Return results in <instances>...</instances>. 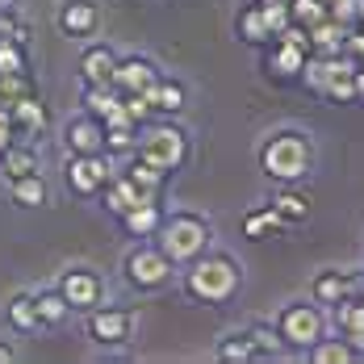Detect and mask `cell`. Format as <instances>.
I'll return each instance as SVG.
<instances>
[{"label": "cell", "instance_id": "39", "mask_svg": "<svg viewBox=\"0 0 364 364\" xmlns=\"http://www.w3.org/2000/svg\"><path fill=\"white\" fill-rule=\"evenodd\" d=\"M13 360H17V348L9 339H0V364H13Z\"/></svg>", "mask_w": 364, "mask_h": 364}, {"label": "cell", "instance_id": "30", "mask_svg": "<svg viewBox=\"0 0 364 364\" xmlns=\"http://www.w3.org/2000/svg\"><path fill=\"white\" fill-rule=\"evenodd\" d=\"M218 360L226 364H235V360H255V348H252V339H247V331L243 335H226L218 343Z\"/></svg>", "mask_w": 364, "mask_h": 364}, {"label": "cell", "instance_id": "29", "mask_svg": "<svg viewBox=\"0 0 364 364\" xmlns=\"http://www.w3.org/2000/svg\"><path fill=\"white\" fill-rule=\"evenodd\" d=\"M239 38H243V42H252V46L272 42L268 26H264V17H259V4H247V9L239 13Z\"/></svg>", "mask_w": 364, "mask_h": 364}, {"label": "cell", "instance_id": "5", "mask_svg": "<svg viewBox=\"0 0 364 364\" xmlns=\"http://www.w3.org/2000/svg\"><path fill=\"white\" fill-rule=\"evenodd\" d=\"M323 310L318 306H306V301H293L281 310V318H277V335H281V343H289V348H310V343H318L323 339Z\"/></svg>", "mask_w": 364, "mask_h": 364}, {"label": "cell", "instance_id": "12", "mask_svg": "<svg viewBox=\"0 0 364 364\" xmlns=\"http://www.w3.org/2000/svg\"><path fill=\"white\" fill-rule=\"evenodd\" d=\"M101 13H97V0H63L59 9V30L68 38H88L97 30Z\"/></svg>", "mask_w": 364, "mask_h": 364}, {"label": "cell", "instance_id": "11", "mask_svg": "<svg viewBox=\"0 0 364 364\" xmlns=\"http://www.w3.org/2000/svg\"><path fill=\"white\" fill-rule=\"evenodd\" d=\"M155 63L143 59V55H130V59H117V68H113V88L117 92H146L151 84H155Z\"/></svg>", "mask_w": 364, "mask_h": 364}, {"label": "cell", "instance_id": "18", "mask_svg": "<svg viewBox=\"0 0 364 364\" xmlns=\"http://www.w3.org/2000/svg\"><path fill=\"white\" fill-rule=\"evenodd\" d=\"M159 222H164L159 201H139V205H130V210L122 214V226H126L134 239H151V235L159 230Z\"/></svg>", "mask_w": 364, "mask_h": 364}, {"label": "cell", "instance_id": "19", "mask_svg": "<svg viewBox=\"0 0 364 364\" xmlns=\"http://www.w3.org/2000/svg\"><path fill=\"white\" fill-rule=\"evenodd\" d=\"M117 105H122V92H117L113 84H84V113H88V117L105 122Z\"/></svg>", "mask_w": 364, "mask_h": 364}, {"label": "cell", "instance_id": "17", "mask_svg": "<svg viewBox=\"0 0 364 364\" xmlns=\"http://www.w3.org/2000/svg\"><path fill=\"white\" fill-rule=\"evenodd\" d=\"M348 30H352V26H343V21H335V17L314 21V26H310V50H318V55H339L343 42H348Z\"/></svg>", "mask_w": 364, "mask_h": 364}, {"label": "cell", "instance_id": "9", "mask_svg": "<svg viewBox=\"0 0 364 364\" xmlns=\"http://www.w3.org/2000/svg\"><path fill=\"white\" fill-rule=\"evenodd\" d=\"M134 331V314L130 310H113V306H92L88 310V335L97 343H126Z\"/></svg>", "mask_w": 364, "mask_h": 364}, {"label": "cell", "instance_id": "32", "mask_svg": "<svg viewBox=\"0 0 364 364\" xmlns=\"http://www.w3.org/2000/svg\"><path fill=\"white\" fill-rule=\"evenodd\" d=\"M126 176H130L134 184H139V188H146V193H159V184H164V172H155V168H151L146 159H139V155L130 159V168H126Z\"/></svg>", "mask_w": 364, "mask_h": 364}, {"label": "cell", "instance_id": "36", "mask_svg": "<svg viewBox=\"0 0 364 364\" xmlns=\"http://www.w3.org/2000/svg\"><path fill=\"white\" fill-rule=\"evenodd\" d=\"M360 4H364V0H327V17L343 21V26H356V17H360Z\"/></svg>", "mask_w": 364, "mask_h": 364}, {"label": "cell", "instance_id": "15", "mask_svg": "<svg viewBox=\"0 0 364 364\" xmlns=\"http://www.w3.org/2000/svg\"><path fill=\"white\" fill-rule=\"evenodd\" d=\"M306 55H310V50H301V46H293V42L272 38V50H268V72L281 75V80H297V75H301V63H306Z\"/></svg>", "mask_w": 364, "mask_h": 364}, {"label": "cell", "instance_id": "6", "mask_svg": "<svg viewBox=\"0 0 364 364\" xmlns=\"http://www.w3.org/2000/svg\"><path fill=\"white\" fill-rule=\"evenodd\" d=\"M126 281L134 285V289H159L168 277H172V259L159 252V247H134V252L126 255Z\"/></svg>", "mask_w": 364, "mask_h": 364}, {"label": "cell", "instance_id": "8", "mask_svg": "<svg viewBox=\"0 0 364 364\" xmlns=\"http://www.w3.org/2000/svg\"><path fill=\"white\" fill-rule=\"evenodd\" d=\"M55 289L63 293V301H68L72 310H92V306H101L105 285H101V277H97L92 268H68Z\"/></svg>", "mask_w": 364, "mask_h": 364}, {"label": "cell", "instance_id": "1", "mask_svg": "<svg viewBox=\"0 0 364 364\" xmlns=\"http://www.w3.org/2000/svg\"><path fill=\"white\" fill-rule=\"evenodd\" d=\"M310 164H314V143L306 134H297V130H281V134H272L259 146V168H264L268 181L297 184L306 181Z\"/></svg>", "mask_w": 364, "mask_h": 364}, {"label": "cell", "instance_id": "40", "mask_svg": "<svg viewBox=\"0 0 364 364\" xmlns=\"http://www.w3.org/2000/svg\"><path fill=\"white\" fill-rule=\"evenodd\" d=\"M356 101H364V63L356 68Z\"/></svg>", "mask_w": 364, "mask_h": 364}, {"label": "cell", "instance_id": "23", "mask_svg": "<svg viewBox=\"0 0 364 364\" xmlns=\"http://www.w3.org/2000/svg\"><path fill=\"white\" fill-rule=\"evenodd\" d=\"M146 101H151V109L159 113H176L184 109V88L176 84V80H164V75H155V84L143 92Z\"/></svg>", "mask_w": 364, "mask_h": 364}, {"label": "cell", "instance_id": "4", "mask_svg": "<svg viewBox=\"0 0 364 364\" xmlns=\"http://www.w3.org/2000/svg\"><path fill=\"white\" fill-rule=\"evenodd\" d=\"M134 155L146 159L155 172L172 176V172H181L184 159H188V139H184V130H176V126H151L146 134H139Z\"/></svg>", "mask_w": 364, "mask_h": 364}, {"label": "cell", "instance_id": "37", "mask_svg": "<svg viewBox=\"0 0 364 364\" xmlns=\"http://www.w3.org/2000/svg\"><path fill=\"white\" fill-rule=\"evenodd\" d=\"M122 105H126V113H130L134 122H146V117H151V101H146L143 92H122Z\"/></svg>", "mask_w": 364, "mask_h": 364}, {"label": "cell", "instance_id": "27", "mask_svg": "<svg viewBox=\"0 0 364 364\" xmlns=\"http://www.w3.org/2000/svg\"><path fill=\"white\" fill-rule=\"evenodd\" d=\"M26 72H30L26 42H17V38H0V75H26Z\"/></svg>", "mask_w": 364, "mask_h": 364}, {"label": "cell", "instance_id": "2", "mask_svg": "<svg viewBox=\"0 0 364 364\" xmlns=\"http://www.w3.org/2000/svg\"><path fill=\"white\" fill-rule=\"evenodd\" d=\"M184 293L205 306H226L239 293V264L230 255H197L184 272Z\"/></svg>", "mask_w": 364, "mask_h": 364}, {"label": "cell", "instance_id": "14", "mask_svg": "<svg viewBox=\"0 0 364 364\" xmlns=\"http://www.w3.org/2000/svg\"><path fill=\"white\" fill-rule=\"evenodd\" d=\"M113 68H117V55H113L109 46H88L80 55V80L84 84H109Z\"/></svg>", "mask_w": 364, "mask_h": 364}, {"label": "cell", "instance_id": "33", "mask_svg": "<svg viewBox=\"0 0 364 364\" xmlns=\"http://www.w3.org/2000/svg\"><path fill=\"white\" fill-rule=\"evenodd\" d=\"M139 143V126L126 122V126H105V151H134Z\"/></svg>", "mask_w": 364, "mask_h": 364}, {"label": "cell", "instance_id": "28", "mask_svg": "<svg viewBox=\"0 0 364 364\" xmlns=\"http://www.w3.org/2000/svg\"><path fill=\"white\" fill-rule=\"evenodd\" d=\"M272 210H277L285 222H301L306 218V210H310V197H306L301 188H285V193L272 197Z\"/></svg>", "mask_w": 364, "mask_h": 364}, {"label": "cell", "instance_id": "43", "mask_svg": "<svg viewBox=\"0 0 364 364\" xmlns=\"http://www.w3.org/2000/svg\"><path fill=\"white\" fill-rule=\"evenodd\" d=\"M255 4H277V0H255Z\"/></svg>", "mask_w": 364, "mask_h": 364}, {"label": "cell", "instance_id": "31", "mask_svg": "<svg viewBox=\"0 0 364 364\" xmlns=\"http://www.w3.org/2000/svg\"><path fill=\"white\" fill-rule=\"evenodd\" d=\"M289 17L297 26H314V21H323L327 17V0H289Z\"/></svg>", "mask_w": 364, "mask_h": 364}, {"label": "cell", "instance_id": "24", "mask_svg": "<svg viewBox=\"0 0 364 364\" xmlns=\"http://www.w3.org/2000/svg\"><path fill=\"white\" fill-rule=\"evenodd\" d=\"M310 293H314L318 306H339V301L348 297V272H335V268L318 272L314 285H310Z\"/></svg>", "mask_w": 364, "mask_h": 364}, {"label": "cell", "instance_id": "35", "mask_svg": "<svg viewBox=\"0 0 364 364\" xmlns=\"http://www.w3.org/2000/svg\"><path fill=\"white\" fill-rule=\"evenodd\" d=\"M247 339H252L255 356H277V352H281V335H277L272 327H252Z\"/></svg>", "mask_w": 364, "mask_h": 364}, {"label": "cell", "instance_id": "22", "mask_svg": "<svg viewBox=\"0 0 364 364\" xmlns=\"http://www.w3.org/2000/svg\"><path fill=\"white\" fill-rule=\"evenodd\" d=\"M34 310H38V327H63V318L72 314V306L63 301V293L59 289L34 293Z\"/></svg>", "mask_w": 364, "mask_h": 364}, {"label": "cell", "instance_id": "20", "mask_svg": "<svg viewBox=\"0 0 364 364\" xmlns=\"http://www.w3.org/2000/svg\"><path fill=\"white\" fill-rule=\"evenodd\" d=\"M9 197H13V205H21V210L46 205V181H42V172H30V176L9 181Z\"/></svg>", "mask_w": 364, "mask_h": 364}, {"label": "cell", "instance_id": "25", "mask_svg": "<svg viewBox=\"0 0 364 364\" xmlns=\"http://www.w3.org/2000/svg\"><path fill=\"white\" fill-rule=\"evenodd\" d=\"M306 352H310L314 364H352L356 356H360L348 339H318V343H310Z\"/></svg>", "mask_w": 364, "mask_h": 364}, {"label": "cell", "instance_id": "38", "mask_svg": "<svg viewBox=\"0 0 364 364\" xmlns=\"http://www.w3.org/2000/svg\"><path fill=\"white\" fill-rule=\"evenodd\" d=\"M9 143H17V130H13V117H9V105H0V151Z\"/></svg>", "mask_w": 364, "mask_h": 364}, {"label": "cell", "instance_id": "41", "mask_svg": "<svg viewBox=\"0 0 364 364\" xmlns=\"http://www.w3.org/2000/svg\"><path fill=\"white\" fill-rule=\"evenodd\" d=\"M13 4H17V0H0V13H9V9H13Z\"/></svg>", "mask_w": 364, "mask_h": 364}, {"label": "cell", "instance_id": "16", "mask_svg": "<svg viewBox=\"0 0 364 364\" xmlns=\"http://www.w3.org/2000/svg\"><path fill=\"white\" fill-rule=\"evenodd\" d=\"M38 172V146L30 143H9L0 151V176L4 181H17V176H30Z\"/></svg>", "mask_w": 364, "mask_h": 364}, {"label": "cell", "instance_id": "13", "mask_svg": "<svg viewBox=\"0 0 364 364\" xmlns=\"http://www.w3.org/2000/svg\"><path fill=\"white\" fill-rule=\"evenodd\" d=\"M9 117H13V130H17V139L26 134V139H34V134H42L46 130V105L38 101V92L34 97H21V101H13L9 105Z\"/></svg>", "mask_w": 364, "mask_h": 364}, {"label": "cell", "instance_id": "26", "mask_svg": "<svg viewBox=\"0 0 364 364\" xmlns=\"http://www.w3.org/2000/svg\"><path fill=\"white\" fill-rule=\"evenodd\" d=\"M4 318H9V327L21 331V335H30L38 331V310H34V293H17L9 306H4Z\"/></svg>", "mask_w": 364, "mask_h": 364}, {"label": "cell", "instance_id": "10", "mask_svg": "<svg viewBox=\"0 0 364 364\" xmlns=\"http://www.w3.org/2000/svg\"><path fill=\"white\" fill-rule=\"evenodd\" d=\"M63 143H68V155H97V151H105V126L97 117L80 113L63 126Z\"/></svg>", "mask_w": 364, "mask_h": 364}, {"label": "cell", "instance_id": "34", "mask_svg": "<svg viewBox=\"0 0 364 364\" xmlns=\"http://www.w3.org/2000/svg\"><path fill=\"white\" fill-rule=\"evenodd\" d=\"M259 17H264V26H268V34L277 38L285 26H289V0H277V4H259Z\"/></svg>", "mask_w": 364, "mask_h": 364}, {"label": "cell", "instance_id": "7", "mask_svg": "<svg viewBox=\"0 0 364 364\" xmlns=\"http://www.w3.org/2000/svg\"><path fill=\"white\" fill-rule=\"evenodd\" d=\"M68 188H72L75 197H97L105 181L113 176L109 159H105V151H97V155H68Z\"/></svg>", "mask_w": 364, "mask_h": 364}, {"label": "cell", "instance_id": "42", "mask_svg": "<svg viewBox=\"0 0 364 364\" xmlns=\"http://www.w3.org/2000/svg\"><path fill=\"white\" fill-rule=\"evenodd\" d=\"M356 21H360V26H364V4H360V17H356Z\"/></svg>", "mask_w": 364, "mask_h": 364}, {"label": "cell", "instance_id": "21", "mask_svg": "<svg viewBox=\"0 0 364 364\" xmlns=\"http://www.w3.org/2000/svg\"><path fill=\"white\" fill-rule=\"evenodd\" d=\"M289 222L281 218L272 205H264V210H252L247 218H243V235L252 239V243H259V239H272V235H281Z\"/></svg>", "mask_w": 364, "mask_h": 364}, {"label": "cell", "instance_id": "3", "mask_svg": "<svg viewBox=\"0 0 364 364\" xmlns=\"http://www.w3.org/2000/svg\"><path fill=\"white\" fill-rule=\"evenodd\" d=\"M159 252L168 255L172 264H193L197 255H205L214 230L201 214H188V210H176V214H164L159 222Z\"/></svg>", "mask_w": 364, "mask_h": 364}]
</instances>
